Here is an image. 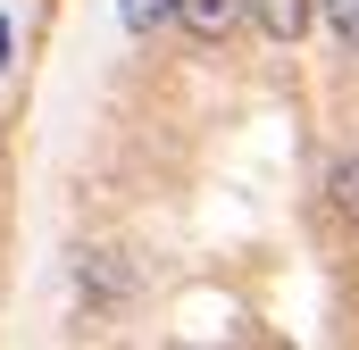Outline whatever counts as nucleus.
Returning a JSON list of instances; mask_svg holds the SVG:
<instances>
[{
    "label": "nucleus",
    "instance_id": "f257e3e1",
    "mask_svg": "<svg viewBox=\"0 0 359 350\" xmlns=\"http://www.w3.org/2000/svg\"><path fill=\"white\" fill-rule=\"evenodd\" d=\"M176 17H184L192 42H226V34L251 17V0H176Z\"/></svg>",
    "mask_w": 359,
    "mask_h": 350
},
{
    "label": "nucleus",
    "instance_id": "f03ea898",
    "mask_svg": "<svg viewBox=\"0 0 359 350\" xmlns=\"http://www.w3.org/2000/svg\"><path fill=\"white\" fill-rule=\"evenodd\" d=\"M309 8H318V0H251V25H259L268 42H301Z\"/></svg>",
    "mask_w": 359,
    "mask_h": 350
},
{
    "label": "nucleus",
    "instance_id": "7ed1b4c3",
    "mask_svg": "<svg viewBox=\"0 0 359 350\" xmlns=\"http://www.w3.org/2000/svg\"><path fill=\"white\" fill-rule=\"evenodd\" d=\"M134 275L117 267V251H84V267H76V292H92V300H117Z\"/></svg>",
    "mask_w": 359,
    "mask_h": 350
},
{
    "label": "nucleus",
    "instance_id": "20e7f679",
    "mask_svg": "<svg viewBox=\"0 0 359 350\" xmlns=\"http://www.w3.org/2000/svg\"><path fill=\"white\" fill-rule=\"evenodd\" d=\"M326 200H334V209L359 225V150H343V159L326 167Z\"/></svg>",
    "mask_w": 359,
    "mask_h": 350
},
{
    "label": "nucleus",
    "instance_id": "39448f33",
    "mask_svg": "<svg viewBox=\"0 0 359 350\" xmlns=\"http://www.w3.org/2000/svg\"><path fill=\"white\" fill-rule=\"evenodd\" d=\"M318 17H326V34L359 59V0H318Z\"/></svg>",
    "mask_w": 359,
    "mask_h": 350
},
{
    "label": "nucleus",
    "instance_id": "423d86ee",
    "mask_svg": "<svg viewBox=\"0 0 359 350\" xmlns=\"http://www.w3.org/2000/svg\"><path fill=\"white\" fill-rule=\"evenodd\" d=\"M117 17H126V34H151V25L176 17V0H117Z\"/></svg>",
    "mask_w": 359,
    "mask_h": 350
},
{
    "label": "nucleus",
    "instance_id": "0eeeda50",
    "mask_svg": "<svg viewBox=\"0 0 359 350\" xmlns=\"http://www.w3.org/2000/svg\"><path fill=\"white\" fill-rule=\"evenodd\" d=\"M0 67H8V17H0Z\"/></svg>",
    "mask_w": 359,
    "mask_h": 350
}]
</instances>
